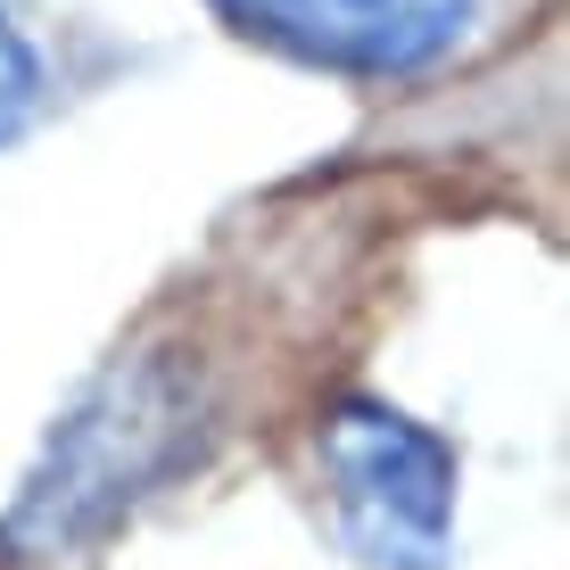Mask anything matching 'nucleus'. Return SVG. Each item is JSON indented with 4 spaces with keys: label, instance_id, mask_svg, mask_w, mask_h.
<instances>
[{
    "label": "nucleus",
    "instance_id": "1",
    "mask_svg": "<svg viewBox=\"0 0 570 570\" xmlns=\"http://www.w3.org/2000/svg\"><path fill=\"white\" fill-rule=\"evenodd\" d=\"M190 446H199V356L190 347H132L50 430L26 497L0 521V546L17 562L75 554L100 529H116V513H132L157 480H174Z\"/></svg>",
    "mask_w": 570,
    "mask_h": 570
},
{
    "label": "nucleus",
    "instance_id": "4",
    "mask_svg": "<svg viewBox=\"0 0 570 570\" xmlns=\"http://www.w3.org/2000/svg\"><path fill=\"white\" fill-rule=\"evenodd\" d=\"M33 100H42V58H33V42L0 17V141L33 116Z\"/></svg>",
    "mask_w": 570,
    "mask_h": 570
},
{
    "label": "nucleus",
    "instance_id": "2",
    "mask_svg": "<svg viewBox=\"0 0 570 570\" xmlns=\"http://www.w3.org/2000/svg\"><path fill=\"white\" fill-rule=\"evenodd\" d=\"M323 471L340 529L364 562L381 570H439L446 529H455V455L439 430L381 397H347L323 422Z\"/></svg>",
    "mask_w": 570,
    "mask_h": 570
},
{
    "label": "nucleus",
    "instance_id": "3",
    "mask_svg": "<svg viewBox=\"0 0 570 570\" xmlns=\"http://www.w3.org/2000/svg\"><path fill=\"white\" fill-rule=\"evenodd\" d=\"M215 9L240 33L289 58H314V67L405 75L455 42L480 0H215Z\"/></svg>",
    "mask_w": 570,
    "mask_h": 570
}]
</instances>
